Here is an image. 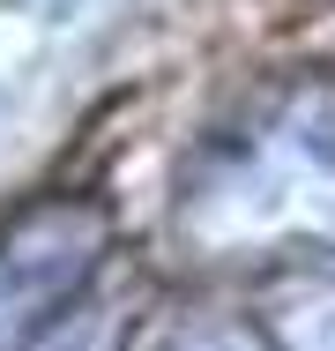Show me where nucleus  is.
<instances>
[{"mask_svg":"<svg viewBox=\"0 0 335 351\" xmlns=\"http://www.w3.org/2000/svg\"><path fill=\"white\" fill-rule=\"evenodd\" d=\"M291 351H335V299L306 306V314L291 322Z\"/></svg>","mask_w":335,"mask_h":351,"instance_id":"4","label":"nucleus"},{"mask_svg":"<svg viewBox=\"0 0 335 351\" xmlns=\"http://www.w3.org/2000/svg\"><path fill=\"white\" fill-rule=\"evenodd\" d=\"M157 351H268L246 322H187V329H172Z\"/></svg>","mask_w":335,"mask_h":351,"instance_id":"3","label":"nucleus"},{"mask_svg":"<svg viewBox=\"0 0 335 351\" xmlns=\"http://www.w3.org/2000/svg\"><path fill=\"white\" fill-rule=\"evenodd\" d=\"M105 254V217L90 202H53L0 239V351H23Z\"/></svg>","mask_w":335,"mask_h":351,"instance_id":"2","label":"nucleus"},{"mask_svg":"<svg viewBox=\"0 0 335 351\" xmlns=\"http://www.w3.org/2000/svg\"><path fill=\"white\" fill-rule=\"evenodd\" d=\"M246 202L254 224H291V217L335 210V82H298L261 112V128L231 142V172L216 187V210Z\"/></svg>","mask_w":335,"mask_h":351,"instance_id":"1","label":"nucleus"}]
</instances>
